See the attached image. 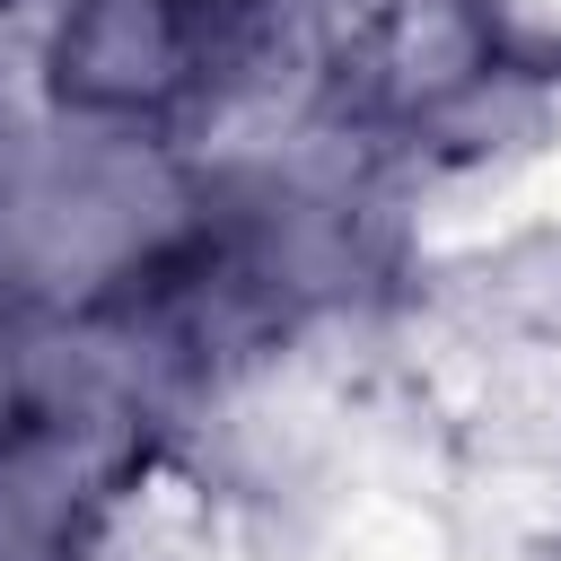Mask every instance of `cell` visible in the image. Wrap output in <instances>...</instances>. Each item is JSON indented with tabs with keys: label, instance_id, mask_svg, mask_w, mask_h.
Listing matches in <instances>:
<instances>
[{
	"label": "cell",
	"instance_id": "obj_1",
	"mask_svg": "<svg viewBox=\"0 0 561 561\" xmlns=\"http://www.w3.org/2000/svg\"><path fill=\"white\" fill-rule=\"evenodd\" d=\"M263 0H61L53 26V96L79 114H167L202 96Z\"/></svg>",
	"mask_w": 561,
	"mask_h": 561
}]
</instances>
